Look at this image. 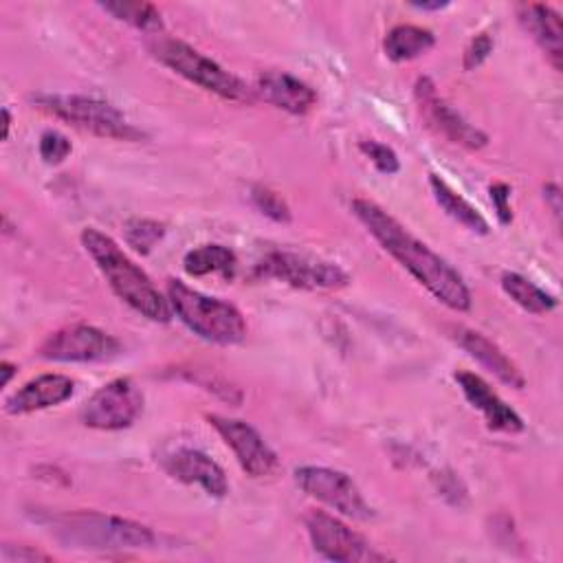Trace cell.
<instances>
[{"mask_svg": "<svg viewBox=\"0 0 563 563\" xmlns=\"http://www.w3.org/2000/svg\"><path fill=\"white\" fill-rule=\"evenodd\" d=\"M0 561L4 563H15V561H51L48 554L40 550H31L26 545H2L0 550Z\"/></svg>", "mask_w": 563, "mask_h": 563, "instance_id": "obj_31", "label": "cell"}, {"mask_svg": "<svg viewBox=\"0 0 563 563\" xmlns=\"http://www.w3.org/2000/svg\"><path fill=\"white\" fill-rule=\"evenodd\" d=\"M255 275L262 279H277L301 290H336L350 282V275L339 264L290 251L266 253L255 264Z\"/></svg>", "mask_w": 563, "mask_h": 563, "instance_id": "obj_7", "label": "cell"}, {"mask_svg": "<svg viewBox=\"0 0 563 563\" xmlns=\"http://www.w3.org/2000/svg\"><path fill=\"white\" fill-rule=\"evenodd\" d=\"M455 380H457L464 398L475 409L482 411L484 422L490 431H501V433L523 431L521 416L510 405H506L482 376L462 369V372H455Z\"/></svg>", "mask_w": 563, "mask_h": 563, "instance_id": "obj_15", "label": "cell"}, {"mask_svg": "<svg viewBox=\"0 0 563 563\" xmlns=\"http://www.w3.org/2000/svg\"><path fill=\"white\" fill-rule=\"evenodd\" d=\"M497 220L501 224H510L512 222V207H510V187L506 183H493L488 187Z\"/></svg>", "mask_w": 563, "mask_h": 563, "instance_id": "obj_30", "label": "cell"}, {"mask_svg": "<svg viewBox=\"0 0 563 563\" xmlns=\"http://www.w3.org/2000/svg\"><path fill=\"white\" fill-rule=\"evenodd\" d=\"M9 130H11V112L9 108H2V139H9Z\"/></svg>", "mask_w": 563, "mask_h": 563, "instance_id": "obj_35", "label": "cell"}, {"mask_svg": "<svg viewBox=\"0 0 563 563\" xmlns=\"http://www.w3.org/2000/svg\"><path fill=\"white\" fill-rule=\"evenodd\" d=\"M165 235V224L150 218H132L123 224V240L136 253L147 255Z\"/></svg>", "mask_w": 563, "mask_h": 563, "instance_id": "obj_25", "label": "cell"}, {"mask_svg": "<svg viewBox=\"0 0 563 563\" xmlns=\"http://www.w3.org/2000/svg\"><path fill=\"white\" fill-rule=\"evenodd\" d=\"M165 290L172 312L200 339L233 345L246 336V321L233 303L202 295L180 279H169Z\"/></svg>", "mask_w": 563, "mask_h": 563, "instance_id": "obj_4", "label": "cell"}, {"mask_svg": "<svg viewBox=\"0 0 563 563\" xmlns=\"http://www.w3.org/2000/svg\"><path fill=\"white\" fill-rule=\"evenodd\" d=\"M543 198L550 205L552 213L559 218L561 216V189H559V185L556 183H545L543 185Z\"/></svg>", "mask_w": 563, "mask_h": 563, "instance_id": "obj_32", "label": "cell"}, {"mask_svg": "<svg viewBox=\"0 0 563 563\" xmlns=\"http://www.w3.org/2000/svg\"><path fill=\"white\" fill-rule=\"evenodd\" d=\"M73 145L70 141L62 134V132H55V130H46L42 136H40V143H37V152H40V158L46 163V165H57L62 161L68 158Z\"/></svg>", "mask_w": 563, "mask_h": 563, "instance_id": "obj_28", "label": "cell"}, {"mask_svg": "<svg viewBox=\"0 0 563 563\" xmlns=\"http://www.w3.org/2000/svg\"><path fill=\"white\" fill-rule=\"evenodd\" d=\"M352 213L367 233L387 251L402 268L411 273L440 303L455 312H466L473 303L471 290L462 275L413 233H409L391 213L369 198H354Z\"/></svg>", "mask_w": 563, "mask_h": 563, "instance_id": "obj_1", "label": "cell"}, {"mask_svg": "<svg viewBox=\"0 0 563 563\" xmlns=\"http://www.w3.org/2000/svg\"><path fill=\"white\" fill-rule=\"evenodd\" d=\"M51 532L66 545L86 550H134L154 543L152 528L97 510L62 512L51 519Z\"/></svg>", "mask_w": 563, "mask_h": 563, "instance_id": "obj_3", "label": "cell"}, {"mask_svg": "<svg viewBox=\"0 0 563 563\" xmlns=\"http://www.w3.org/2000/svg\"><path fill=\"white\" fill-rule=\"evenodd\" d=\"M150 51L163 66H167L183 79L196 84L198 88H202L220 99H227V101H251L253 99L251 88H246V84L242 79H238L233 73L222 68L218 62H213L211 57L202 55L200 51H196L194 46H189L180 40L156 37L150 44Z\"/></svg>", "mask_w": 563, "mask_h": 563, "instance_id": "obj_5", "label": "cell"}, {"mask_svg": "<svg viewBox=\"0 0 563 563\" xmlns=\"http://www.w3.org/2000/svg\"><path fill=\"white\" fill-rule=\"evenodd\" d=\"M235 264V253L222 244H200L191 249L183 260V268L191 277H202L211 273H222L229 277L233 275Z\"/></svg>", "mask_w": 563, "mask_h": 563, "instance_id": "obj_22", "label": "cell"}, {"mask_svg": "<svg viewBox=\"0 0 563 563\" xmlns=\"http://www.w3.org/2000/svg\"><path fill=\"white\" fill-rule=\"evenodd\" d=\"M163 468L169 477L183 484H198L211 497H227L229 479L222 466L198 449H176L163 457Z\"/></svg>", "mask_w": 563, "mask_h": 563, "instance_id": "obj_14", "label": "cell"}, {"mask_svg": "<svg viewBox=\"0 0 563 563\" xmlns=\"http://www.w3.org/2000/svg\"><path fill=\"white\" fill-rule=\"evenodd\" d=\"M103 11H108L110 15H114L117 20L143 31V33H154L158 35V31H163V20H161V11L150 4V2H134V0H114V2H101L99 4Z\"/></svg>", "mask_w": 563, "mask_h": 563, "instance_id": "obj_24", "label": "cell"}, {"mask_svg": "<svg viewBox=\"0 0 563 563\" xmlns=\"http://www.w3.org/2000/svg\"><path fill=\"white\" fill-rule=\"evenodd\" d=\"M251 202L255 205V209L260 213H264L266 218H271L275 222H288L290 220V209H288L286 200L277 191H273L264 185H255L251 189Z\"/></svg>", "mask_w": 563, "mask_h": 563, "instance_id": "obj_26", "label": "cell"}, {"mask_svg": "<svg viewBox=\"0 0 563 563\" xmlns=\"http://www.w3.org/2000/svg\"><path fill=\"white\" fill-rule=\"evenodd\" d=\"M453 339L457 341V345L471 356L475 358L484 369H488L497 380H501L504 385L512 387V389H523L526 387V378L521 374V369L515 365V361H510L504 350L493 343L488 336H484L477 330L471 328H453Z\"/></svg>", "mask_w": 563, "mask_h": 563, "instance_id": "obj_16", "label": "cell"}, {"mask_svg": "<svg viewBox=\"0 0 563 563\" xmlns=\"http://www.w3.org/2000/svg\"><path fill=\"white\" fill-rule=\"evenodd\" d=\"M33 103L40 110L103 139L141 141L145 136L134 123L125 119V114L119 108L97 97L53 92V95L33 97Z\"/></svg>", "mask_w": 563, "mask_h": 563, "instance_id": "obj_6", "label": "cell"}, {"mask_svg": "<svg viewBox=\"0 0 563 563\" xmlns=\"http://www.w3.org/2000/svg\"><path fill=\"white\" fill-rule=\"evenodd\" d=\"M493 53V37L488 33H479L475 35L468 46L464 48L462 55V66L464 70H475L477 66H482L486 62V57Z\"/></svg>", "mask_w": 563, "mask_h": 563, "instance_id": "obj_29", "label": "cell"}, {"mask_svg": "<svg viewBox=\"0 0 563 563\" xmlns=\"http://www.w3.org/2000/svg\"><path fill=\"white\" fill-rule=\"evenodd\" d=\"M0 372H2V385H9V380L18 372V367L13 363H9V361H2L0 363Z\"/></svg>", "mask_w": 563, "mask_h": 563, "instance_id": "obj_34", "label": "cell"}, {"mask_svg": "<svg viewBox=\"0 0 563 563\" xmlns=\"http://www.w3.org/2000/svg\"><path fill=\"white\" fill-rule=\"evenodd\" d=\"M79 238L81 246L92 257L112 292L123 303H128L134 312L156 323H167L172 319L174 312L167 297L158 292L147 273L141 266H136L110 235L95 227H86Z\"/></svg>", "mask_w": 563, "mask_h": 563, "instance_id": "obj_2", "label": "cell"}, {"mask_svg": "<svg viewBox=\"0 0 563 563\" xmlns=\"http://www.w3.org/2000/svg\"><path fill=\"white\" fill-rule=\"evenodd\" d=\"M121 352V343L88 323H73L51 332L37 347V354L46 361L59 363H97L110 361Z\"/></svg>", "mask_w": 563, "mask_h": 563, "instance_id": "obj_10", "label": "cell"}, {"mask_svg": "<svg viewBox=\"0 0 563 563\" xmlns=\"http://www.w3.org/2000/svg\"><path fill=\"white\" fill-rule=\"evenodd\" d=\"M295 482L308 497L321 501L343 517L356 521H367L374 517V510L365 501L361 488L343 471L328 466H299L295 468Z\"/></svg>", "mask_w": 563, "mask_h": 563, "instance_id": "obj_8", "label": "cell"}, {"mask_svg": "<svg viewBox=\"0 0 563 563\" xmlns=\"http://www.w3.org/2000/svg\"><path fill=\"white\" fill-rule=\"evenodd\" d=\"M358 150L369 158V163L380 172V174H396L400 169V161L396 156V152L380 143V141H374V139H367V141H361L358 143Z\"/></svg>", "mask_w": 563, "mask_h": 563, "instance_id": "obj_27", "label": "cell"}, {"mask_svg": "<svg viewBox=\"0 0 563 563\" xmlns=\"http://www.w3.org/2000/svg\"><path fill=\"white\" fill-rule=\"evenodd\" d=\"M519 24L541 46L554 70H561L563 62V22L559 11L539 2L517 4Z\"/></svg>", "mask_w": 563, "mask_h": 563, "instance_id": "obj_19", "label": "cell"}, {"mask_svg": "<svg viewBox=\"0 0 563 563\" xmlns=\"http://www.w3.org/2000/svg\"><path fill=\"white\" fill-rule=\"evenodd\" d=\"M435 44V35L429 29L416 24H396L383 40V51L391 62H409L429 53Z\"/></svg>", "mask_w": 563, "mask_h": 563, "instance_id": "obj_21", "label": "cell"}, {"mask_svg": "<svg viewBox=\"0 0 563 563\" xmlns=\"http://www.w3.org/2000/svg\"><path fill=\"white\" fill-rule=\"evenodd\" d=\"M303 526L314 552L323 559L339 563H372L387 559L383 552L374 550L363 534L325 510H308L303 515Z\"/></svg>", "mask_w": 563, "mask_h": 563, "instance_id": "obj_9", "label": "cell"}, {"mask_svg": "<svg viewBox=\"0 0 563 563\" xmlns=\"http://www.w3.org/2000/svg\"><path fill=\"white\" fill-rule=\"evenodd\" d=\"M207 420L218 431V435L224 440V444L233 451L240 468L249 477L260 479V477H268L277 471V466H279L277 455L255 427H251L244 420L227 418V416H218V413L207 416Z\"/></svg>", "mask_w": 563, "mask_h": 563, "instance_id": "obj_13", "label": "cell"}, {"mask_svg": "<svg viewBox=\"0 0 563 563\" xmlns=\"http://www.w3.org/2000/svg\"><path fill=\"white\" fill-rule=\"evenodd\" d=\"M255 90L266 103H271L288 114L301 117V114H308L317 106V92L306 81H301L295 75L284 73V70L262 73L257 77Z\"/></svg>", "mask_w": 563, "mask_h": 563, "instance_id": "obj_17", "label": "cell"}, {"mask_svg": "<svg viewBox=\"0 0 563 563\" xmlns=\"http://www.w3.org/2000/svg\"><path fill=\"white\" fill-rule=\"evenodd\" d=\"M75 383L66 374H42L24 383L4 400V411L11 416H22L40 409L62 405L73 396Z\"/></svg>", "mask_w": 563, "mask_h": 563, "instance_id": "obj_18", "label": "cell"}, {"mask_svg": "<svg viewBox=\"0 0 563 563\" xmlns=\"http://www.w3.org/2000/svg\"><path fill=\"white\" fill-rule=\"evenodd\" d=\"M143 411V394L130 378H114L99 387L81 407L79 418L99 431H119L134 424Z\"/></svg>", "mask_w": 563, "mask_h": 563, "instance_id": "obj_11", "label": "cell"}, {"mask_svg": "<svg viewBox=\"0 0 563 563\" xmlns=\"http://www.w3.org/2000/svg\"><path fill=\"white\" fill-rule=\"evenodd\" d=\"M411 7L422 9V11H440V9L449 7V2H440V0H435V2H411Z\"/></svg>", "mask_w": 563, "mask_h": 563, "instance_id": "obj_33", "label": "cell"}, {"mask_svg": "<svg viewBox=\"0 0 563 563\" xmlns=\"http://www.w3.org/2000/svg\"><path fill=\"white\" fill-rule=\"evenodd\" d=\"M429 187H431L435 202L444 209V213L449 218H453L464 229L479 233V235H486L490 231L488 220L464 196H460L444 178H440L438 174H429Z\"/></svg>", "mask_w": 563, "mask_h": 563, "instance_id": "obj_20", "label": "cell"}, {"mask_svg": "<svg viewBox=\"0 0 563 563\" xmlns=\"http://www.w3.org/2000/svg\"><path fill=\"white\" fill-rule=\"evenodd\" d=\"M413 97L427 125L442 134L446 141L466 150H479L488 143V136L479 128L471 125L446 99L438 95L435 84L429 77H420L416 81Z\"/></svg>", "mask_w": 563, "mask_h": 563, "instance_id": "obj_12", "label": "cell"}, {"mask_svg": "<svg viewBox=\"0 0 563 563\" xmlns=\"http://www.w3.org/2000/svg\"><path fill=\"white\" fill-rule=\"evenodd\" d=\"M501 288L526 312L548 314L556 308L554 295L545 292L543 288H539L537 284H532L530 279H526L519 273H504L501 275Z\"/></svg>", "mask_w": 563, "mask_h": 563, "instance_id": "obj_23", "label": "cell"}]
</instances>
